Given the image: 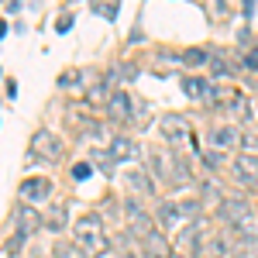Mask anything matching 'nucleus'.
<instances>
[{
	"mask_svg": "<svg viewBox=\"0 0 258 258\" xmlns=\"http://www.w3.org/2000/svg\"><path fill=\"white\" fill-rule=\"evenodd\" d=\"M76 244H80V251L86 255V258H97L100 251H107V234H103V224L90 213V217H83V220H76Z\"/></svg>",
	"mask_w": 258,
	"mask_h": 258,
	"instance_id": "f257e3e1",
	"label": "nucleus"
},
{
	"mask_svg": "<svg viewBox=\"0 0 258 258\" xmlns=\"http://www.w3.org/2000/svg\"><path fill=\"white\" fill-rule=\"evenodd\" d=\"M62 152H65V145H62L52 131H38V134L31 138V155H34V159L59 162V159H62Z\"/></svg>",
	"mask_w": 258,
	"mask_h": 258,
	"instance_id": "f03ea898",
	"label": "nucleus"
},
{
	"mask_svg": "<svg viewBox=\"0 0 258 258\" xmlns=\"http://www.w3.org/2000/svg\"><path fill=\"white\" fill-rule=\"evenodd\" d=\"M159 131H162V138H165L169 145H186L190 134H193L190 121H186V117H179V114H165V117L159 121Z\"/></svg>",
	"mask_w": 258,
	"mask_h": 258,
	"instance_id": "7ed1b4c3",
	"label": "nucleus"
},
{
	"mask_svg": "<svg viewBox=\"0 0 258 258\" xmlns=\"http://www.w3.org/2000/svg\"><path fill=\"white\" fill-rule=\"evenodd\" d=\"M234 176H238V182H244V186H255L258 182V155H251V152L238 155L234 159Z\"/></svg>",
	"mask_w": 258,
	"mask_h": 258,
	"instance_id": "20e7f679",
	"label": "nucleus"
},
{
	"mask_svg": "<svg viewBox=\"0 0 258 258\" xmlns=\"http://www.w3.org/2000/svg\"><path fill=\"white\" fill-rule=\"evenodd\" d=\"M131 110H134V103H131V97H128L124 90H114V93L107 97V114H110V121H128Z\"/></svg>",
	"mask_w": 258,
	"mask_h": 258,
	"instance_id": "39448f33",
	"label": "nucleus"
},
{
	"mask_svg": "<svg viewBox=\"0 0 258 258\" xmlns=\"http://www.w3.org/2000/svg\"><path fill=\"white\" fill-rule=\"evenodd\" d=\"M21 196L24 200H48L52 196V182L45 176H31V179L21 182Z\"/></svg>",
	"mask_w": 258,
	"mask_h": 258,
	"instance_id": "423d86ee",
	"label": "nucleus"
},
{
	"mask_svg": "<svg viewBox=\"0 0 258 258\" xmlns=\"http://www.w3.org/2000/svg\"><path fill=\"white\" fill-rule=\"evenodd\" d=\"M42 224H45V217L34 210V207H21V210H17V234H21V238H28L31 231H38Z\"/></svg>",
	"mask_w": 258,
	"mask_h": 258,
	"instance_id": "0eeeda50",
	"label": "nucleus"
},
{
	"mask_svg": "<svg viewBox=\"0 0 258 258\" xmlns=\"http://www.w3.org/2000/svg\"><path fill=\"white\" fill-rule=\"evenodd\" d=\"M220 217H224L227 224H241V220L248 217V203L241 196H227L224 203H220Z\"/></svg>",
	"mask_w": 258,
	"mask_h": 258,
	"instance_id": "6e6552de",
	"label": "nucleus"
},
{
	"mask_svg": "<svg viewBox=\"0 0 258 258\" xmlns=\"http://www.w3.org/2000/svg\"><path fill=\"white\" fill-rule=\"evenodd\" d=\"M128 217H131V234H138V238H148L152 234V220L141 213V207L134 200H128Z\"/></svg>",
	"mask_w": 258,
	"mask_h": 258,
	"instance_id": "1a4fd4ad",
	"label": "nucleus"
},
{
	"mask_svg": "<svg viewBox=\"0 0 258 258\" xmlns=\"http://www.w3.org/2000/svg\"><path fill=\"white\" fill-rule=\"evenodd\" d=\"M134 155H138V145L131 138H114L110 141V159L114 162H131Z\"/></svg>",
	"mask_w": 258,
	"mask_h": 258,
	"instance_id": "9d476101",
	"label": "nucleus"
},
{
	"mask_svg": "<svg viewBox=\"0 0 258 258\" xmlns=\"http://www.w3.org/2000/svg\"><path fill=\"white\" fill-rule=\"evenodd\" d=\"M210 141L220 145V148H227V145H238V141H244V138H241L238 128H217V131H210Z\"/></svg>",
	"mask_w": 258,
	"mask_h": 258,
	"instance_id": "9b49d317",
	"label": "nucleus"
},
{
	"mask_svg": "<svg viewBox=\"0 0 258 258\" xmlns=\"http://www.w3.org/2000/svg\"><path fill=\"white\" fill-rule=\"evenodd\" d=\"M128 186H131L138 196H152V182H148V176H145L141 169H131V172H128Z\"/></svg>",
	"mask_w": 258,
	"mask_h": 258,
	"instance_id": "f8f14e48",
	"label": "nucleus"
},
{
	"mask_svg": "<svg viewBox=\"0 0 258 258\" xmlns=\"http://www.w3.org/2000/svg\"><path fill=\"white\" fill-rule=\"evenodd\" d=\"M207 86H210V83H203V80H196V76H186V80H182V93H186V97H196V100H203Z\"/></svg>",
	"mask_w": 258,
	"mask_h": 258,
	"instance_id": "ddd939ff",
	"label": "nucleus"
},
{
	"mask_svg": "<svg viewBox=\"0 0 258 258\" xmlns=\"http://www.w3.org/2000/svg\"><path fill=\"white\" fill-rule=\"evenodd\" d=\"M179 217H186L182 207H176V203H162L159 207V220H162V224H179Z\"/></svg>",
	"mask_w": 258,
	"mask_h": 258,
	"instance_id": "4468645a",
	"label": "nucleus"
},
{
	"mask_svg": "<svg viewBox=\"0 0 258 258\" xmlns=\"http://www.w3.org/2000/svg\"><path fill=\"white\" fill-rule=\"evenodd\" d=\"M231 110H234L238 121H251V100L248 97H234L231 100Z\"/></svg>",
	"mask_w": 258,
	"mask_h": 258,
	"instance_id": "2eb2a0df",
	"label": "nucleus"
},
{
	"mask_svg": "<svg viewBox=\"0 0 258 258\" xmlns=\"http://www.w3.org/2000/svg\"><path fill=\"white\" fill-rule=\"evenodd\" d=\"M45 224H48L52 231H62V227H65V207H52V213L45 217Z\"/></svg>",
	"mask_w": 258,
	"mask_h": 258,
	"instance_id": "dca6fc26",
	"label": "nucleus"
},
{
	"mask_svg": "<svg viewBox=\"0 0 258 258\" xmlns=\"http://www.w3.org/2000/svg\"><path fill=\"white\" fill-rule=\"evenodd\" d=\"M182 62H186V65H203V62H210V55L203 48H186V52H182Z\"/></svg>",
	"mask_w": 258,
	"mask_h": 258,
	"instance_id": "f3484780",
	"label": "nucleus"
},
{
	"mask_svg": "<svg viewBox=\"0 0 258 258\" xmlns=\"http://www.w3.org/2000/svg\"><path fill=\"white\" fill-rule=\"evenodd\" d=\"M210 72H213V76H231V65L220 55H210Z\"/></svg>",
	"mask_w": 258,
	"mask_h": 258,
	"instance_id": "a211bd4d",
	"label": "nucleus"
},
{
	"mask_svg": "<svg viewBox=\"0 0 258 258\" xmlns=\"http://www.w3.org/2000/svg\"><path fill=\"white\" fill-rule=\"evenodd\" d=\"M93 165H100L103 172H114V159H110V152H93Z\"/></svg>",
	"mask_w": 258,
	"mask_h": 258,
	"instance_id": "6ab92c4d",
	"label": "nucleus"
},
{
	"mask_svg": "<svg viewBox=\"0 0 258 258\" xmlns=\"http://www.w3.org/2000/svg\"><path fill=\"white\" fill-rule=\"evenodd\" d=\"M90 169H93L90 162H76V165H72V179H86V176H90Z\"/></svg>",
	"mask_w": 258,
	"mask_h": 258,
	"instance_id": "aec40b11",
	"label": "nucleus"
},
{
	"mask_svg": "<svg viewBox=\"0 0 258 258\" xmlns=\"http://www.w3.org/2000/svg\"><path fill=\"white\" fill-rule=\"evenodd\" d=\"M21 244H24V238H21V234H14V238H11V241L4 244V251H7V255H14V251H17Z\"/></svg>",
	"mask_w": 258,
	"mask_h": 258,
	"instance_id": "412c9836",
	"label": "nucleus"
},
{
	"mask_svg": "<svg viewBox=\"0 0 258 258\" xmlns=\"http://www.w3.org/2000/svg\"><path fill=\"white\" fill-rule=\"evenodd\" d=\"M97 14H103V17H117V4H97Z\"/></svg>",
	"mask_w": 258,
	"mask_h": 258,
	"instance_id": "4be33fe9",
	"label": "nucleus"
},
{
	"mask_svg": "<svg viewBox=\"0 0 258 258\" xmlns=\"http://www.w3.org/2000/svg\"><path fill=\"white\" fill-rule=\"evenodd\" d=\"M203 162H207L210 169H217V165H220V155H217V152H207V155H203Z\"/></svg>",
	"mask_w": 258,
	"mask_h": 258,
	"instance_id": "5701e85b",
	"label": "nucleus"
},
{
	"mask_svg": "<svg viewBox=\"0 0 258 258\" xmlns=\"http://www.w3.org/2000/svg\"><path fill=\"white\" fill-rule=\"evenodd\" d=\"M244 65H248V69H258V52H248V59H244Z\"/></svg>",
	"mask_w": 258,
	"mask_h": 258,
	"instance_id": "b1692460",
	"label": "nucleus"
},
{
	"mask_svg": "<svg viewBox=\"0 0 258 258\" xmlns=\"http://www.w3.org/2000/svg\"><path fill=\"white\" fill-rule=\"evenodd\" d=\"M69 24H72V17H69V14H62V17H59V31H65Z\"/></svg>",
	"mask_w": 258,
	"mask_h": 258,
	"instance_id": "393cba45",
	"label": "nucleus"
},
{
	"mask_svg": "<svg viewBox=\"0 0 258 258\" xmlns=\"http://www.w3.org/2000/svg\"><path fill=\"white\" fill-rule=\"evenodd\" d=\"M4 31H7V28H4V21H0V38H4Z\"/></svg>",
	"mask_w": 258,
	"mask_h": 258,
	"instance_id": "a878e982",
	"label": "nucleus"
}]
</instances>
